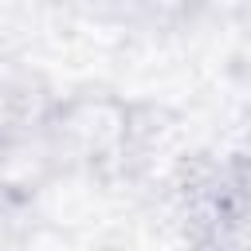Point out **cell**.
I'll return each mask as SVG.
<instances>
[{
    "mask_svg": "<svg viewBox=\"0 0 251 251\" xmlns=\"http://www.w3.org/2000/svg\"><path fill=\"white\" fill-rule=\"evenodd\" d=\"M145 110L149 106L129 102L114 90H75L51 102L43 118V137L55 165H71L90 176H114L137 161Z\"/></svg>",
    "mask_w": 251,
    "mask_h": 251,
    "instance_id": "cell-1",
    "label": "cell"
},
{
    "mask_svg": "<svg viewBox=\"0 0 251 251\" xmlns=\"http://www.w3.org/2000/svg\"><path fill=\"white\" fill-rule=\"evenodd\" d=\"M176 251H235L231 243H220V239H188L184 247H176Z\"/></svg>",
    "mask_w": 251,
    "mask_h": 251,
    "instance_id": "cell-2",
    "label": "cell"
}]
</instances>
